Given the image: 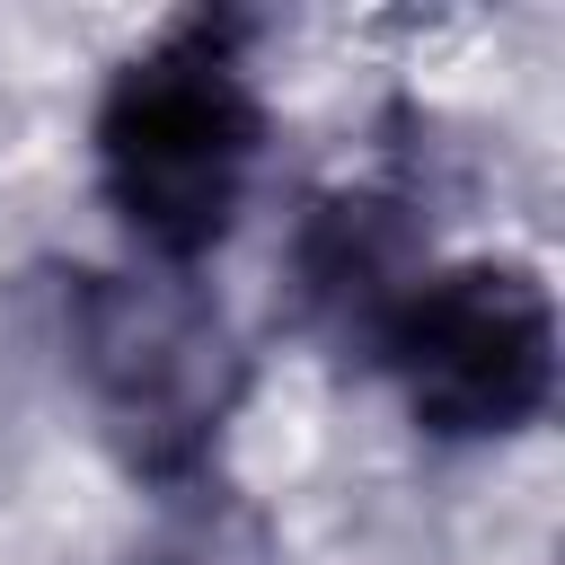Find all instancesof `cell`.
Wrapping results in <instances>:
<instances>
[{
  "label": "cell",
  "mask_w": 565,
  "mask_h": 565,
  "mask_svg": "<svg viewBox=\"0 0 565 565\" xmlns=\"http://www.w3.org/2000/svg\"><path fill=\"white\" fill-rule=\"evenodd\" d=\"M265 150V106L238 35L194 18L141 44L97 97V185L150 265H194L230 238Z\"/></svg>",
  "instance_id": "cell-1"
},
{
  "label": "cell",
  "mask_w": 565,
  "mask_h": 565,
  "mask_svg": "<svg viewBox=\"0 0 565 565\" xmlns=\"http://www.w3.org/2000/svg\"><path fill=\"white\" fill-rule=\"evenodd\" d=\"M397 388L406 415L441 441H503L521 424L547 415L556 388V300L530 265L503 256H468L441 274H415V291L388 309L380 344H371Z\"/></svg>",
  "instance_id": "cell-2"
},
{
  "label": "cell",
  "mask_w": 565,
  "mask_h": 565,
  "mask_svg": "<svg viewBox=\"0 0 565 565\" xmlns=\"http://www.w3.org/2000/svg\"><path fill=\"white\" fill-rule=\"evenodd\" d=\"M79 371H88L97 415L124 441V459L168 486H185L212 459V441L238 406L230 318L177 265L97 274L79 291Z\"/></svg>",
  "instance_id": "cell-3"
},
{
  "label": "cell",
  "mask_w": 565,
  "mask_h": 565,
  "mask_svg": "<svg viewBox=\"0 0 565 565\" xmlns=\"http://www.w3.org/2000/svg\"><path fill=\"white\" fill-rule=\"evenodd\" d=\"M300 291H309V309H318L327 327L380 344L388 309L415 291V274H406V238H397L388 203H371V194L318 203V221H309V238H300Z\"/></svg>",
  "instance_id": "cell-4"
}]
</instances>
